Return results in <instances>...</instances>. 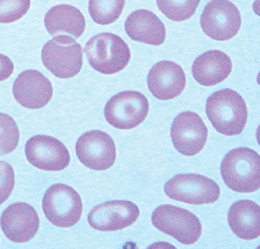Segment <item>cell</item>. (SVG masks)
Wrapping results in <instances>:
<instances>
[{
    "label": "cell",
    "instance_id": "ba28073f",
    "mask_svg": "<svg viewBox=\"0 0 260 249\" xmlns=\"http://www.w3.org/2000/svg\"><path fill=\"white\" fill-rule=\"evenodd\" d=\"M106 121L118 129H132L145 121L148 114V100L142 93L125 91L107 101L104 110Z\"/></svg>",
    "mask_w": 260,
    "mask_h": 249
},
{
    "label": "cell",
    "instance_id": "52a82bcc",
    "mask_svg": "<svg viewBox=\"0 0 260 249\" xmlns=\"http://www.w3.org/2000/svg\"><path fill=\"white\" fill-rule=\"evenodd\" d=\"M164 191L172 200L189 204L214 203L220 198L217 182L196 173L178 174L166 182Z\"/></svg>",
    "mask_w": 260,
    "mask_h": 249
},
{
    "label": "cell",
    "instance_id": "e0dca14e",
    "mask_svg": "<svg viewBox=\"0 0 260 249\" xmlns=\"http://www.w3.org/2000/svg\"><path fill=\"white\" fill-rule=\"evenodd\" d=\"M125 31L135 42L159 46L165 42L166 28L157 14L147 10H138L129 14L125 23Z\"/></svg>",
    "mask_w": 260,
    "mask_h": 249
},
{
    "label": "cell",
    "instance_id": "277c9868",
    "mask_svg": "<svg viewBox=\"0 0 260 249\" xmlns=\"http://www.w3.org/2000/svg\"><path fill=\"white\" fill-rule=\"evenodd\" d=\"M42 61L53 76L70 79L83 67V47L72 37L55 35L44 45Z\"/></svg>",
    "mask_w": 260,
    "mask_h": 249
},
{
    "label": "cell",
    "instance_id": "7a4b0ae2",
    "mask_svg": "<svg viewBox=\"0 0 260 249\" xmlns=\"http://www.w3.org/2000/svg\"><path fill=\"white\" fill-rule=\"evenodd\" d=\"M221 177L232 191L253 193L260 187V157L250 148H236L229 152L220 167Z\"/></svg>",
    "mask_w": 260,
    "mask_h": 249
},
{
    "label": "cell",
    "instance_id": "7402d4cb",
    "mask_svg": "<svg viewBox=\"0 0 260 249\" xmlns=\"http://www.w3.org/2000/svg\"><path fill=\"white\" fill-rule=\"evenodd\" d=\"M200 0H157V5L169 19L184 21L193 17Z\"/></svg>",
    "mask_w": 260,
    "mask_h": 249
},
{
    "label": "cell",
    "instance_id": "30bf717a",
    "mask_svg": "<svg viewBox=\"0 0 260 249\" xmlns=\"http://www.w3.org/2000/svg\"><path fill=\"white\" fill-rule=\"evenodd\" d=\"M209 129L200 115L193 112L178 114L171 127L173 146L180 154L192 157L205 147Z\"/></svg>",
    "mask_w": 260,
    "mask_h": 249
},
{
    "label": "cell",
    "instance_id": "603a6c76",
    "mask_svg": "<svg viewBox=\"0 0 260 249\" xmlns=\"http://www.w3.org/2000/svg\"><path fill=\"white\" fill-rule=\"evenodd\" d=\"M19 139L20 132L14 119L0 113V155L9 154L16 150Z\"/></svg>",
    "mask_w": 260,
    "mask_h": 249
},
{
    "label": "cell",
    "instance_id": "ac0fdd59",
    "mask_svg": "<svg viewBox=\"0 0 260 249\" xmlns=\"http://www.w3.org/2000/svg\"><path fill=\"white\" fill-rule=\"evenodd\" d=\"M232 72V61L221 51H209L198 57L192 65V74L202 86H214L228 79Z\"/></svg>",
    "mask_w": 260,
    "mask_h": 249
},
{
    "label": "cell",
    "instance_id": "4fadbf2b",
    "mask_svg": "<svg viewBox=\"0 0 260 249\" xmlns=\"http://www.w3.org/2000/svg\"><path fill=\"white\" fill-rule=\"evenodd\" d=\"M140 210L136 203L114 200L94 207L88 214V224L96 230L114 232L132 226L138 220Z\"/></svg>",
    "mask_w": 260,
    "mask_h": 249
},
{
    "label": "cell",
    "instance_id": "9c48e42d",
    "mask_svg": "<svg viewBox=\"0 0 260 249\" xmlns=\"http://www.w3.org/2000/svg\"><path fill=\"white\" fill-rule=\"evenodd\" d=\"M200 25L209 38L225 42L239 32L241 16L238 7L230 0H212L203 11Z\"/></svg>",
    "mask_w": 260,
    "mask_h": 249
},
{
    "label": "cell",
    "instance_id": "9a60e30c",
    "mask_svg": "<svg viewBox=\"0 0 260 249\" xmlns=\"http://www.w3.org/2000/svg\"><path fill=\"white\" fill-rule=\"evenodd\" d=\"M53 95L51 81L36 69H27L19 74L13 84V96L23 107L38 110L45 107Z\"/></svg>",
    "mask_w": 260,
    "mask_h": 249
},
{
    "label": "cell",
    "instance_id": "d6986e66",
    "mask_svg": "<svg viewBox=\"0 0 260 249\" xmlns=\"http://www.w3.org/2000/svg\"><path fill=\"white\" fill-rule=\"evenodd\" d=\"M44 24L51 35H68L80 38L86 28L83 13L72 5L53 6L45 14Z\"/></svg>",
    "mask_w": 260,
    "mask_h": 249
},
{
    "label": "cell",
    "instance_id": "8992f818",
    "mask_svg": "<svg viewBox=\"0 0 260 249\" xmlns=\"http://www.w3.org/2000/svg\"><path fill=\"white\" fill-rule=\"evenodd\" d=\"M43 210L53 226L70 228L79 222L83 201L76 189L64 184L51 186L43 198Z\"/></svg>",
    "mask_w": 260,
    "mask_h": 249
},
{
    "label": "cell",
    "instance_id": "ffe728a7",
    "mask_svg": "<svg viewBox=\"0 0 260 249\" xmlns=\"http://www.w3.org/2000/svg\"><path fill=\"white\" fill-rule=\"evenodd\" d=\"M232 232L243 240H254L260 235V207L251 200L235 202L229 211Z\"/></svg>",
    "mask_w": 260,
    "mask_h": 249
},
{
    "label": "cell",
    "instance_id": "8fae6325",
    "mask_svg": "<svg viewBox=\"0 0 260 249\" xmlns=\"http://www.w3.org/2000/svg\"><path fill=\"white\" fill-rule=\"evenodd\" d=\"M76 153L87 168L106 170L116 162L117 151L112 137L102 131H90L77 141Z\"/></svg>",
    "mask_w": 260,
    "mask_h": 249
},
{
    "label": "cell",
    "instance_id": "cb8c5ba5",
    "mask_svg": "<svg viewBox=\"0 0 260 249\" xmlns=\"http://www.w3.org/2000/svg\"><path fill=\"white\" fill-rule=\"evenodd\" d=\"M29 7L31 0H0V23H16L28 12Z\"/></svg>",
    "mask_w": 260,
    "mask_h": 249
},
{
    "label": "cell",
    "instance_id": "5b68a950",
    "mask_svg": "<svg viewBox=\"0 0 260 249\" xmlns=\"http://www.w3.org/2000/svg\"><path fill=\"white\" fill-rule=\"evenodd\" d=\"M152 225L180 243L191 246L200 239L203 232L198 217L184 208L162 204L152 214Z\"/></svg>",
    "mask_w": 260,
    "mask_h": 249
},
{
    "label": "cell",
    "instance_id": "6da1fadb",
    "mask_svg": "<svg viewBox=\"0 0 260 249\" xmlns=\"http://www.w3.org/2000/svg\"><path fill=\"white\" fill-rule=\"evenodd\" d=\"M206 114L215 131L239 135L247 124V106L243 96L231 88L213 93L206 101Z\"/></svg>",
    "mask_w": 260,
    "mask_h": 249
},
{
    "label": "cell",
    "instance_id": "7c38bea8",
    "mask_svg": "<svg viewBox=\"0 0 260 249\" xmlns=\"http://www.w3.org/2000/svg\"><path fill=\"white\" fill-rule=\"evenodd\" d=\"M25 154L32 166L58 172L68 168L71 155L61 141L50 135H36L26 143Z\"/></svg>",
    "mask_w": 260,
    "mask_h": 249
},
{
    "label": "cell",
    "instance_id": "5bb4252c",
    "mask_svg": "<svg viewBox=\"0 0 260 249\" xmlns=\"http://www.w3.org/2000/svg\"><path fill=\"white\" fill-rule=\"evenodd\" d=\"M39 215L28 203L11 204L3 211L0 226L7 239L16 243H26L39 230Z\"/></svg>",
    "mask_w": 260,
    "mask_h": 249
},
{
    "label": "cell",
    "instance_id": "3957f363",
    "mask_svg": "<svg viewBox=\"0 0 260 249\" xmlns=\"http://www.w3.org/2000/svg\"><path fill=\"white\" fill-rule=\"evenodd\" d=\"M85 53L92 68L106 76L120 72L131 60L128 45L113 33L94 35L86 44Z\"/></svg>",
    "mask_w": 260,
    "mask_h": 249
},
{
    "label": "cell",
    "instance_id": "2e32d148",
    "mask_svg": "<svg viewBox=\"0 0 260 249\" xmlns=\"http://www.w3.org/2000/svg\"><path fill=\"white\" fill-rule=\"evenodd\" d=\"M147 85L154 98L171 100L184 92L186 76L181 66L173 61L162 60L157 62L148 72Z\"/></svg>",
    "mask_w": 260,
    "mask_h": 249
},
{
    "label": "cell",
    "instance_id": "d4e9b609",
    "mask_svg": "<svg viewBox=\"0 0 260 249\" xmlns=\"http://www.w3.org/2000/svg\"><path fill=\"white\" fill-rule=\"evenodd\" d=\"M16 179L13 167L5 161H0V206L12 194Z\"/></svg>",
    "mask_w": 260,
    "mask_h": 249
},
{
    "label": "cell",
    "instance_id": "484cf974",
    "mask_svg": "<svg viewBox=\"0 0 260 249\" xmlns=\"http://www.w3.org/2000/svg\"><path fill=\"white\" fill-rule=\"evenodd\" d=\"M14 65L12 60L6 55L0 54V81H4L12 76Z\"/></svg>",
    "mask_w": 260,
    "mask_h": 249
},
{
    "label": "cell",
    "instance_id": "44dd1931",
    "mask_svg": "<svg viewBox=\"0 0 260 249\" xmlns=\"http://www.w3.org/2000/svg\"><path fill=\"white\" fill-rule=\"evenodd\" d=\"M125 0H88V12L99 25H111L119 19Z\"/></svg>",
    "mask_w": 260,
    "mask_h": 249
}]
</instances>
